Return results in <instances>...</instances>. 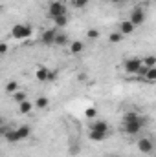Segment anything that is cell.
<instances>
[{"instance_id": "obj_1", "label": "cell", "mask_w": 156, "mask_h": 157, "mask_svg": "<svg viewBox=\"0 0 156 157\" xmlns=\"http://www.w3.org/2000/svg\"><path fill=\"white\" fill-rule=\"evenodd\" d=\"M121 126H123V132L127 133V135H138L142 130H143V126H145V119L142 117V115H138L136 112H127L123 119H121Z\"/></svg>"}, {"instance_id": "obj_2", "label": "cell", "mask_w": 156, "mask_h": 157, "mask_svg": "<svg viewBox=\"0 0 156 157\" xmlns=\"http://www.w3.org/2000/svg\"><path fill=\"white\" fill-rule=\"evenodd\" d=\"M2 133H4V137H6L7 143H20V141L30 139V135H31V126L20 124V126H17V128H13V130H6V128H4Z\"/></svg>"}, {"instance_id": "obj_3", "label": "cell", "mask_w": 156, "mask_h": 157, "mask_svg": "<svg viewBox=\"0 0 156 157\" xmlns=\"http://www.w3.org/2000/svg\"><path fill=\"white\" fill-rule=\"evenodd\" d=\"M31 35H33V28L30 24L18 22V24H15L11 28V37L15 40H24V39H28V37H31Z\"/></svg>"}, {"instance_id": "obj_4", "label": "cell", "mask_w": 156, "mask_h": 157, "mask_svg": "<svg viewBox=\"0 0 156 157\" xmlns=\"http://www.w3.org/2000/svg\"><path fill=\"white\" fill-rule=\"evenodd\" d=\"M63 15H68V7L64 6V2L63 0H51L48 4V17L57 18V17H63Z\"/></svg>"}, {"instance_id": "obj_5", "label": "cell", "mask_w": 156, "mask_h": 157, "mask_svg": "<svg viewBox=\"0 0 156 157\" xmlns=\"http://www.w3.org/2000/svg\"><path fill=\"white\" fill-rule=\"evenodd\" d=\"M136 148H138L140 154H145V155H149V154L153 155L156 152V144L151 137H140L138 143H136Z\"/></svg>"}, {"instance_id": "obj_6", "label": "cell", "mask_w": 156, "mask_h": 157, "mask_svg": "<svg viewBox=\"0 0 156 157\" xmlns=\"http://www.w3.org/2000/svg\"><path fill=\"white\" fill-rule=\"evenodd\" d=\"M142 68H143V62H142V59H136V57H132V59H127V60H123V70H125L129 75H138V73L142 71Z\"/></svg>"}, {"instance_id": "obj_7", "label": "cell", "mask_w": 156, "mask_h": 157, "mask_svg": "<svg viewBox=\"0 0 156 157\" xmlns=\"http://www.w3.org/2000/svg\"><path fill=\"white\" fill-rule=\"evenodd\" d=\"M145 18H147L145 9H143V7H140V6L132 7V9H130V13H129V20H130L136 28H138V26H142V24L145 22Z\"/></svg>"}, {"instance_id": "obj_8", "label": "cell", "mask_w": 156, "mask_h": 157, "mask_svg": "<svg viewBox=\"0 0 156 157\" xmlns=\"http://www.w3.org/2000/svg\"><path fill=\"white\" fill-rule=\"evenodd\" d=\"M55 71H51V70H48L46 66H39L37 70H35V78L39 80V82H50V80H53L55 78Z\"/></svg>"}, {"instance_id": "obj_9", "label": "cell", "mask_w": 156, "mask_h": 157, "mask_svg": "<svg viewBox=\"0 0 156 157\" xmlns=\"http://www.w3.org/2000/svg\"><path fill=\"white\" fill-rule=\"evenodd\" d=\"M117 31H119L123 37H129V35H132V33L136 31V26H134L129 18H121V20L117 22Z\"/></svg>"}, {"instance_id": "obj_10", "label": "cell", "mask_w": 156, "mask_h": 157, "mask_svg": "<svg viewBox=\"0 0 156 157\" xmlns=\"http://www.w3.org/2000/svg\"><path fill=\"white\" fill-rule=\"evenodd\" d=\"M57 33H59V29H57V28H51V29H44V31H42V35H40V42H42L44 46H55Z\"/></svg>"}, {"instance_id": "obj_11", "label": "cell", "mask_w": 156, "mask_h": 157, "mask_svg": "<svg viewBox=\"0 0 156 157\" xmlns=\"http://www.w3.org/2000/svg\"><path fill=\"white\" fill-rule=\"evenodd\" d=\"M88 130H94V132H107L110 133V126L105 119H94V121H88Z\"/></svg>"}, {"instance_id": "obj_12", "label": "cell", "mask_w": 156, "mask_h": 157, "mask_svg": "<svg viewBox=\"0 0 156 157\" xmlns=\"http://www.w3.org/2000/svg\"><path fill=\"white\" fill-rule=\"evenodd\" d=\"M17 106H18V113H20V115H30V113L35 110V102L30 101V99L24 101V102H20V104H17Z\"/></svg>"}, {"instance_id": "obj_13", "label": "cell", "mask_w": 156, "mask_h": 157, "mask_svg": "<svg viewBox=\"0 0 156 157\" xmlns=\"http://www.w3.org/2000/svg\"><path fill=\"white\" fill-rule=\"evenodd\" d=\"M107 137H109L107 132H94V130H88V139H90L92 143H103Z\"/></svg>"}, {"instance_id": "obj_14", "label": "cell", "mask_w": 156, "mask_h": 157, "mask_svg": "<svg viewBox=\"0 0 156 157\" xmlns=\"http://www.w3.org/2000/svg\"><path fill=\"white\" fill-rule=\"evenodd\" d=\"M18 90H20V86H18V82H17L15 78H11V80H7V82H6V88H4V91H6L9 97H11L15 91H18Z\"/></svg>"}, {"instance_id": "obj_15", "label": "cell", "mask_w": 156, "mask_h": 157, "mask_svg": "<svg viewBox=\"0 0 156 157\" xmlns=\"http://www.w3.org/2000/svg\"><path fill=\"white\" fill-rule=\"evenodd\" d=\"M11 99H13V102H15V104H20V102H24V101H28V91L20 88L18 91H15V93L11 95Z\"/></svg>"}, {"instance_id": "obj_16", "label": "cell", "mask_w": 156, "mask_h": 157, "mask_svg": "<svg viewBox=\"0 0 156 157\" xmlns=\"http://www.w3.org/2000/svg\"><path fill=\"white\" fill-rule=\"evenodd\" d=\"M84 51V42L83 40H74L72 44H70V53L72 55H79V53H83Z\"/></svg>"}, {"instance_id": "obj_17", "label": "cell", "mask_w": 156, "mask_h": 157, "mask_svg": "<svg viewBox=\"0 0 156 157\" xmlns=\"http://www.w3.org/2000/svg\"><path fill=\"white\" fill-rule=\"evenodd\" d=\"M33 102H35V110H46V108L50 106V99L44 97V95H39Z\"/></svg>"}, {"instance_id": "obj_18", "label": "cell", "mask_w": 156, "mask_h": 157, "mask_svg": "<svg viewBox=\"0 0 156 157\" xmlns=\"http://www.w3.org/2000/svg\"><path fill=\"white\" fill-rule=\"evenodd\" d=\"M142 78L145 82H156V68H145V73Z\"/></svg>"}, {"instance_id": "obj_19", "label": "cell", "mask_w": 156, "mask_h": 157, "mask_svg": "<svg viewBox=\"0 0 156 157\" xmlns=\"http://www.w3.org/2000/svg\"><path fill=\"white\" fill-rule=\"evenodd\" d=\"M107 39H109V42H112V44H119V42L125 39V37H123L117 29H114V31H110V33L107 35Z\"/></svg>"}, {"instance_id": "obj_20", "label": "cell", "mask_w": 156, "mask_h": 157, "mask_svg": "<svg viewBox=\"0 0 156 157\" xmlns=\"http://www.w3.org/2000/svg\"><path fill=\"white\" fill-rule=\"evenodd\" d=\"M142 62L145 68H156V55H145L142 59Z\"/></svg>"}, {"instance_id": "obj_21", "label": "cell", "mask_w": 156, "mask_h": 157, "mask_svg": "<svg viewBox=\"0 0 156 157\" xmlns=\"http://www.w3.org/2000/svg\"><path fill=\"white\" fill-rule=\"evenodd\" d=\"M101 37V31L99 29H96V28H88L86 29V39L88 40H97Z\"/></svg>"}, {"instance_id": "obj_22", "label": "cell", "mask_w": 156, "mask_h": 157, "mask_svg": "<svg viewBox=\"0 0 156 157\" xmlns=\"http://www.w3.org/2000/svg\"><path fill=\"white\" fill-rule=\"evenodd\" d=\"M53 24H55V28H64L68 24V15H63V17L53 18Z\"/></svg>"}, {"instance_id": "obj_23", "label": "cell", "mask_w": 156, "mask_h": 157, "mask_svg": "<svg viewBox=\"0 0 156 157\" xmlns=\"http://www.w3.org/2000/svg\"><path fill=\"white\" fill-rule=\"evenodd\" d=\"M84 117L88 119V121H94V119H97V110H96L94 106L86 108V110H84Z\"/></svg>"}, {"instance_id": "obj_24", "label": "cell", "mask_w": 156, "mask_h": 157, "mask_svg": "<svg viewBox=\"0 0 156 157\" xmlns=\"http://www.w3.org/2000/svg\"><path fill=\"white\" fill-rule=\"evenodd\" d=\"M66 44H68V37H66L64 33H57V39H55V46L63 48V46H66Z\"/></svg>"}, {"instance_id": "obj_25", "label": "cell", "mask_w": 156, "mask_h": 157, "mask_svg": "<svg viewBox=\"0 0 156 157\" xmlns=\"http://www.w3.org/2000/svg\"><path fill=\"white\" fill-rule=\"evenodd\" d=\"M88 4H90V0H72V6L76 9H84Z\"/></svg>"}, {"instance_id": "obj_26", "label": "cell", "mask_w": 156, "mask_h": 157, "mask_svg": "<svg viewBox=\"0 0 156 157\" xmlns=\"http://www.w3.org/2000/svg\"><path fill=\"white\" fill-rule=\"evenodd\" d=\"M7 51H9V46H7V42H2V44H0V53H2V55H6Z\"/></svg>"}, {"instance_id": "obj_27", "label": "cell", "mask_w": 156, "mask_h": 157, "mask_svg": "<svg viewBox=\"0 0 156 157\" xmlns=\"http://www.w3.org/2000/svg\"><path fill=\"white\" fill-rule=\"evenodd\" d=\"M112 4H121V2H125V0H110Z\"/></svg>"}, {"instance_id": "obj_28", "label": "cell", "mask_w": 156, "mask_h": 157, "mask_svg": "<svg viewBox=\"0 0 156 157\" xmlns=\"http://www.w3.org/2000/svg\"><path fill=\"white\" fill-rule=\"evenodd\" d=\"M153 157H156V152H154V154H153Z\"/></svg>"}, {"instance_id": "obj_29", "label": "cell", "mask_w": 156, "mask_h": 157, "mask_svg": "<svg viewBox=\"0 0 156 157\" xmlns=\"http://www.w3.org/2000/svg\"><path fill=\"white\" fill-rule=\"evenodd\" d=\"M114 157H123V155H114Z\"/></svg>"}]
</instances>
